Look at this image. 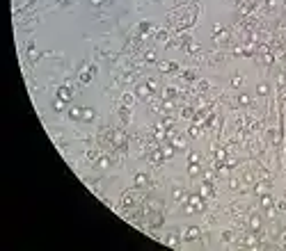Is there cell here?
Segmentation results:
<instances>
[{
    "label": "cell",
    "mask_w": 286,
    "mask_h": 251,
    "mask_svg": "<svg viewBox=\"0 0 286 251\" xmlns=\"http://www.w3.org/2000/svg\"><path fill=\"white\" fill-rule=\"evenodd\" d=\"M231 85H234V87H240V85H243V76H234L231 78Z\"/></svg>",
    "instance_id": "10"
},
{
    "label": "cell",
    "mask_w": 286,
    "mask_h": 251,
    "mask_svg": "<svg viewBox=\"0 0 286 251\" xmlns=\"http://www.w3.org/2000/svg\"><path fill=\"white\" fill-rule=\"evenodd\" d=\"M92 2H94V5H99V2H103V0H92Z\"/></svg>",
    "instance_id": "19"
},
{
    "label": "cell",
    "mask_w": 286,
    "mask_h": 251,
    "mask_svg": "<svg viewBox=\"0 0 286 251\" xmlns=\"http://www.w3.org/2000/svg\"><path fill=\"white\" fill-rule=\"evenodd\" d=\"M69 117H71V119H83V108H73V110H69Z\"/></svg>",
    "instance_id": "4"
},
{
    "label": "cell",
    "mask_w": 286,
    "mask_h": 251,
    "mask_svg": "<svg viewBox=\"0 0 286 251\" xmlns=\"http://www.w3.org/2000/svg\"><path fill=\"white\" fill-rule=\"evenodd\" d=\"M188 174H190V176H197V174H199V164H197V162H190V167H188Z\"/></svg>",
    "instance_id": "6"
},
{
    "label": "cell",
    "mask_w": 286,
    "mask_h": 251,
    "mask_svg": "<svg viewBox=\"0 0 286 251\" xmlns=\"http://www.w3.org/2000/svg\"><path fill=\"white\" fill-rule=\"evenodd\" d=\"M57 96L62 98V101H71V89H69V87H60V92H57Z\"/></svg>",
    "instance_id": "1"
},
{
    "label": "cell",
    "mask_w": 286,
    "mask_h": 251,
    "mask_svg": "<svg viewBox=\"0 0 286 251\" xmlns=\"http://www.w3.org/2000/svg\"><path fill=\"white\" fill-rule=\"evenodd\" d=\"M124 103H126V105H130V103H133V96H130V94H124Z\"/></svg>",
    "instance_id": "18"
},
{
    "label": "cell",
    "mask_w": 286,
    "mask_h": 251,
    "mask_svg": "<svg viewBox=\"0 0 286 251\" xmlns=\"http://www.w3.org/2000/svg\"><path fill=\"white\" fill-rule=\"evenodd\" d=\"M92 76H94V73H92V71H87V73H83V76H80V82H83V85H87V82H89V80H92Z\"/></svg>",
    "instance_id": "9"
},
{
    "label": "cell",
    "mask_w": 286,
    "mask_h": 251,
    "mask_svg": "<svg viewBox=\"0 0 286 251\" xmlns=\"http://www.w3.org/2000/svg\"><path fill=\"white\" fill-rule=\"evenodd\" d=\"M261 203H263L265 208H270V205H272V199H270V196H263V199H261Z\"/></svg>",
    "instance_id": "14"
},
{
    "label": "cell",
    "mask_w": 286,
    "mask_h": 251,
    "mask_svg": "<svg viewBox=\"0 0 286 251\" xmlns=\"http://www.w3.org/2000/svg\"><path fill=\"white\" fill-rule=\"evenodd\" d=\"M163 155H165V158H172V155H174V149H172V146H163Z\"/></svg>",
    "instance_id": "11"
},
{
    "label": "cell",
    "mask_w": 286,
    "mask_h": 251,
    "mask_svg": "<svg viewBox=\"0 0 286 251\" xmlns=\"http://www.w3.org/2000/svg\"><path fill=\"white\" fill-rule=\"evenodd\" d=\"M250 226H252V228H254V231H256V228H259V226H261V219H259V217H252Z\"/></svg>",
    "instance_id": "13"
},
{
    "label": "cell",
    "mask_w": 286,
    "mask_h": 251,
    "mask_svg": "<svg viewBox=\"0 0 286 251\" xmlns=\"http://www.w3.org/2000/svg\"><path fill=\"white\" fill-rule=\"evenodd\" d=\"M197 235H199V228H197V226H190V228L186 231V240H195Z\"/></svg>",
    "instance_id": "2"
},
{
    "label": "cell",
    "mask_w": 286,
    "mask_h": 251,
    "mask_svg": "<svg viewBox=\"0 0 286 251\" xmlns=\"http://www.w3.org/2000/svg\"><path fill=\"white\" fill-rule=\"evenodd\" d=\"M174 94H176V89H172V87H169V89H165V96H167V98H172Z\"/></svg>",
    "instance_id": "17"
},
{
    "label": "cell",
    "mask_w": 286,
    "mask_h": 251,
    "mask_svg": "<svg viewBox=\"0 0 286 251\" xmlns=\"http://www.w3.org/2000/svg\"><path fill=\"white\" fill-rule=\"evenodd\" d=\"M83 119L85 121H92L94 119V110L92 108H83Z\"/></svg>",
    "instance_id": "5"
},
{
    "label": "cell",
    "mask_w": 286,
    "mask_h": 251,
    "mask_svg": "<svg viewBox=\"0 0 286 251\" xmlns=\"http://www.w3.org/2000/svg\"><path fill=\"white\" fill-rule=\"evenodd\" d=\"M149 30H151L149 23H140V32H149Z\"/></svg>",
    "instance_id": "16"
},
{
    "label": "cell",
    "mask_w": 286,
    "mask_h": 251,
    "mask_svg": "<svg viewBox=\"0 0 286 251\" xmlns=\"http://www.w3.org/2000/svg\"><path fill=\"white\" fill-rule=\"evenodd\" d=\"M256 94H259V96H265V94H268V85H265V82H261L259 87H256Z\"/></svg>",
    "instance_id": "7"
},
{
    "label": "cell",
    "mask_w": 286,
    "mask_h": 251,
    "mask_svg": "<svg viewBox=\"0 0 286 251\" xmlns=\"http://www.w3.org/2000/svg\"><path fill=\"white\" fill-rule=\"evenodd\" d=\"M149 85H142V87H137V94H140V96H149Z\"/></svg>",
    "instance_id": "8"
},
{
    "label": "cell",
    "mask_w": 286,
    "mask_h": 251,
    "mask_svg": "<svg viewBox=\"0 0 286 251\" xmlns=\"http://www.w3.org/2000/svg\"><path fill=\"white\" fill-rule=\"evenodd\" d=\"M144 183H146V176L144 174H137L135 176V185H144Z\"/></svg>",
    "instance_id": "12"
},
{
    "label": "cell",
    "mask_w": 286,
    "mask_h": 251,
    "mask_svg": "<svg viewBox=\"0 0 286 251\" xmlns=\"http://www.w3.org/2000/svg\"><path fill=\"white\" fill-rule=\"evenodd\" d=\"M160 69L163 71H179V64H174V62H163Z\"/></svg>",
    "instance_id": "3"
},
{
    "label": "cell",
    "mask_w": 286,
    "mask_h": 251,
    "mask_svg": "<svg viewBox=\"0 0 286 251\" xmlns=\"http://www.w3.org/2000/svg\"><path fill=\"white\" fill-rule=\"evenodd\" d=\"M183 78L186 80H195V71H183Z\"/></svg>",
    "instance_id": "15"
}]
</instances>
